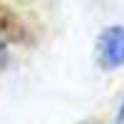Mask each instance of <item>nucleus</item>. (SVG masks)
Masks as SVG:
<instances>
[{
    "label": "nucleus",
    "mask_w": 124,
    "mask_h": 124,
    "mask_svg": "<svg viewBox=\"0 0 124 124\" xmlns=\"http://www.w3.org/2000/svg\"><path fill=\"white\" fill-rule=\"evenodd\" d=\"M0 52H3V40H0Z\"/></svg>",
    "instance_id": "3"
},
{
    "label": "nucleus",
    "mask_w": 124,
    "mask_h": 124,
    "mask_svg": "<svg viewBox=\"0 0 124 124\" xmlns=\"http://www.w3.org/2000/svg\"><path fill=\"white\" fill-rule=\"evenodd\" d=\"M119 124H124V102H122V109H119V117H117Z\"/></svg>",
    "instance_id": "2"
},
{
    "label": "nucleus",
    "mask_w": 124,
    "mask_h": 124,
    "mask_svg": "<svg viewBox=\"0 0 124 124\" xmlns=\"http://www.w3.org/2000/svg\"><path fill=\"white\" fill-rule=\"evenodd\" d=\"M99 65L104 70H117L124 65V25H112L99 35Z\"/></svg>",
    "instance_id": "1"
}]
</instances>
